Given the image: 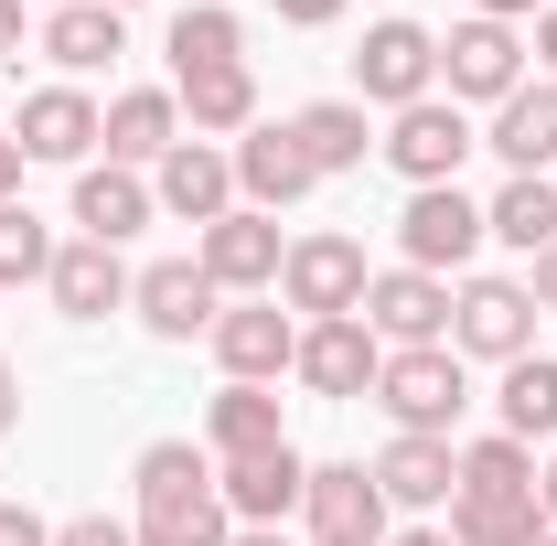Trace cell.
<instances>
[{"instance_id": "cell-1", "label": "cell", "mask_w": 557, "mask_h": 546, "mask_svg": "<svg viewBox=\"0 0 557 546\" xmlns=\"http://www.w3.org/2000/svg\"><path fill=\"white\" fill-rule=\"evenodd\" d=\"M225 493H214V461L194 439H150L139 450V546H225Z\"/></svg>"}, {"instance_id": "cell-41", "label": "cell", "mask_w": 557, "mask_h": 546, "mask_svg": "<svg viewBox=\"0 0 557 546\" xmlns=\"http://www.w3.org/2000/svg\"><path fill=\"white\" fill-rule=\"evenodd\" d=\"M536 54H547V86H557V11H536Z\"/></svg>"}, {"instance_id": "cell-20", "label": "cell", "mask_w": 557, "mask_h": 546, "mask_svg": "<svg viewBox=\"0 0 557 546\" xmlns=\"http://www.w3.org/2000/svg\"><path fill=\"white\" fill-rule=\"evenodd\" d=\"M44 289H54V311H65V322H108V311L129 300V269H119V247L75 236V247H54V269H44Z\"/></svg>"}, {"instance_id": "cell-24", "label": "cell", "mask_w": 557, "mask_h": 546, "mask_svg": "<svg viewBox=\"0 0 557 546\" xmlns=\"http://www.w3.org/2000/svg\"><path fill=\"white\" fill-rule=\"evenodd\" d=\"M289 139L311 150V172H322V183H333V172H364V150H375V129H364V108H354V97L300 108V119H289Z\"/></svg>"}, {"instance_id": "cell-22", "label": "cell", "mask_w": 557, "mask_h": 546, "mask_svg": "<svg viewBox=\"0 0 557 546\" xmlns=\"http://www.w3.org/2000/svg\"><path fill=\"white\" fill-rule=\"evenodd\" d=\"M450 546H547L536 493H450Z\"/></svg>"}, {"instance_id": "cell-48", "label": "cell", "mask_w": 557, "mask_h": 546, "mask_svg": "<svg viewBox=\"0 0 557 546\" xmlns=\"http://www.w3.org/2000/svg\"><path fill=\"white\" fill-rule=\"evenodd\" d=\"M108 11H119V0H108Z\"/></svg>"}, {"instance_id": "cell-45", "label": "cell", "mask_w": 557, "mask_h": 546, "mask_svg": "<svg viewBox=\"0 0 557 546\" xmlns=\"http://www.w3.org/2000/svg\"><path fill=\"white\" fill-rule=\"evenodd\" d=\"M397 546H450V536H440V525H418V536H397Z\"/></svg>"}, {"instance_id": "cell-36", "label": "cell", "mask_w": 557, "mask_h": 546, "mask_svg": "<svg viewBox=\"0 0 557 546\" xmlns=\"http://www.w3.org/2000/svg\"><path fill=\"white\" fill-rule=\"evenodd\" d=\"M525 300H536V311H557V247H536V258H525Z\"/></svg>"}, {"instance_id": "cell-34", "label": "cell", "mask_w": 557, "mask_h": 546, "mask_svg": "<svg viewBox=\"0 0 557 546\" xmlns=\"http://www.w3.org/2000/svg\"><path fill=\"white\" fill-rule=\"evenodd\" d=\"M54 546H139V536L108 525V514H75V525H54Z\"/></svg>"}, {"instance_id": "cell-23", "label": "cell", "mask_w": 557, "mask_h": 546, "mask_svg": "<svg viewBox=\"0 0 557 546\" xmlns=\"http://www.w3.org/2000/svg\"><path fill=\"white\" fill-rule=\"evenodd\" d=\"M75 225H86L97 247L139 236V225H150V183H139V172H119V161H108V172H75Z\"/></svg>"}, {"instance_id": "cell-26", "label": "cell", "mask_w": 557, "mask_h": 546, "mask_svg": "<svg viewBox=\"0 0 557 546\" xmlns=\"http://www.w3.org/2000/svg\"><path fill=\"white\" fill-rule=\"evenodd\" d=\"M205 439H214V461H247V450H278L289 429H278V397L269 386H225L205 408Z\"/></svg>"}, {"instance_id": "cell-35", "label": "cell", "mask_w": 557, "mask_h": 546, "mask_svg": "<svg viewBox=\"0 0 557 546\" xmlns=\"http://www.w3.org/2000/svg\"><path fill=\"white\" fill-rule=\"evenodd\" d=\"M0 546H54V525H44V514H22V504H0Z\"/></svg>"}, {"instance_id": "cell-39", "label": "cell", "mask_w": 557, "mask_h": 546, "mask_svg": "<svg viewBox=\"0 0 557 546\" xmlns=\"http://www.w3.org/2000/svg\"><path fill=\"white\" fill-rule=\"evenodd\" d=\"M22 54V0H0V65Z\"/></svg>"}, {"instance_id": "cell-38", "label": "cell", "mask_w": 557, "mask_h": 546, "mask_svg": "<svg viewBox=\"0 0 557 546\" xmlns=\"http://www.w3.org/2000/svg\"><path fill=\"white\" fill-rule=\"evenodd\" d=\"M22 194V139H0V204Z\"/></svg>"}, {"instance_id": "cell-32", "label": "cell", "mask_w": 557, "mask_h": 546, "mask_svg": "<svg viewBox=\"0 0 557 546\" xmlns=\"http://www.w3.org/2000/svg\"><path fill=\"white\" fill-rule=\"evenodd\" d=\"M450 493H536V450L493 429V439H472V450H461V482H450Z\"/></svg>"}, {"instance_id": "cell-47", "label": "cell", "mask_w": 557, "mask_h": 546, "mask_svg": "<svg viewBox=\"0 0 557 546\" xmlns=\"http://www.w3.org/2000/svg\"><path fill=\"white\" fill-rule=\"evenodd\" d=\"M54 11H65V0H54Z\"/></svg>"}, {"instance_id": "cell-12", "label": "cell", "mask_w": 557, "mask_h": 546, "mask_svg": "<svg viewBox=\"0 0 557 546\" xmlns=\"http://www.w3.org/2000/svg\"><path fill=\"white\" fill-rule=\"evenodd\" d=\"M429 75H440V44H429L418 22H375V33H364V54H354V86H364L375 108H418V97H429Z\"/></svg>"}, {"instance_id": "cell-5", "label": "cell", "mask_w": 557, "mask_h": 546, "mask_svg": "<svg viewBox=\"0 0 557 546\" xmlns=\"http://www.w3.org/2000/svg\"><path fill=\"white\" fill-rule=\"evenodd\" d=\"M364 247L354 236H300L289 258H278V289H289V311H311V322H344V311H364Z\"/></svg>"}, {"instance_id": "cell-27", "label": "cell", "mask_w": 557, "mask_h": 546, "mask_svg": "<svg viewBox=\"0 0 557 546\" xmlns=\"http://www.w3.org/2000/svg\"><path fill=\"white\" fill-rule=\"evenodd\" d=\"M483 236L525 247V258H536V247H557V183H547V172H515V183L483 204Z\"/></svg>"}, {"instance_id": "cell-29", "label": "cell", "mask_w": 557, "mask_h": 546, "mask_svg": "<svg viewBox=\"0 0 557 546\" xmlns=\"http://www.w3.org/2000/svg\"><path fill=\"white\" fill-rule=\"evenodd\" d=\"M236 44H247V33H236V11H225V0H194V11H172V75H214V65H247Z\"/></svg>"}, {"instance_id": "cell-28", "label": "cell", "mask_w": 557, "mask_h": 546, "mask_svg": "<svg viewBox=\"0 0 557 546\" xmlns=\"http://www.w3.org/2000/svg\"><path fill=\"white\" fill-rule=\"evenodd\" d=\"M44 54L65 75H97L108 54H129V44H119V11H108V0H65V11L44 22Z\"/></svg>"}, {"instance_id": "cell-21", "label": "cell", "mask_w": 557, "mask_h": 546, "mask_svg": "<svg viewBox=\"0 0 557 546\" xmlns=\"http://www.w3.org/2000/svg\"><path fill=\"white\" fill-rule=\"evenodd\" d=\"M450 482H461V450H450V439H408V429H397V439L375 450V493H386V504H450Z\"/></svg>"}, {"instance_id": "cell-15", "label": "cell", "mask_w": 557, "mask_h": 546, "mask_svg": "<svg viewBox=\"0 0 557 546\" xmlns=\"http://www.w3.org/2000/svg\"><path fill=\"white\" fill-rule=\"evenodd\" d=\"M97 139H108V161H119V172H129V161H172V150H183V97L129 86V97H108V108H97Z\"/></svg>"}, {"instance_id": "cell-13", "label": "cell", "mask_w": 557, "mask_h": 546, "mask_svg": "<svg viewBox=\"0 0 557 546\" xmlns=\"http://www.w3.org/2000/svg\"><path fill=\"white\" fill-rule=\"evenodd\" d=\"M129 300H139V322L161 343H194V333H214V300H225V289L205 278V258H161V269L129 278Z\"/></svg>"}, {"instance_id": "cell-10", "label": "cell", "mask_w": 557, "mask_h": 546, "mask_svg": "<svg viewBox=\"0 0 557 546\" xmlns=\"http://www.w3.org/2000/svg\"><path fill=\"white\" fill-rule=\"evenodd\" d=\"M214 364H225V386H269V375H289V353H300V322L289 311H269V300H247V311H214Z\"/></svg>"}, {"instance_id": "cell-19", "label": "cell", "mask_w": 557, "mask_h": 546, "mask_svg": "<svg viewBox=\"0 0 557 546\" xmlns=\"http://www.w3.org/2000/svg\"><path fill=\"white\" fill-rule=\"evenodd\" d=\"M11 139H22V161H86L97 150V97L86 86H33Z\"/></svg>"}, {"instance_id": "cell-44", "label": "cell", "mask_w": 557, "mask_h": 546, "mask_svg": "<svg viewBox=\"0 0 557 546\" xmlns=\"http://www.w3.org/2000/svg\"><path fill=\"white\" fill-rule=\"evenodd\" d=\"M536 504H547V525H557V461H547V472H536Z\"/></svg>"}, {"instance_id": "cell-2", "label": "cell", "mask_w": 557, "mask_h": 546, "mask_svg": "<svg viewBox=\"0 0 557 546\" xmlns=\"http://www.w3.org/2000/svg\"><path fill=\"white\" fill-rule=\"evenodd\" d=\"M375 408L397 418L408 439H450V418L472 408V386H461V353H450V343H408V353H386V375H375Z\"/></svg>"}, {"instance_id": "cell-3", "label": "cell", "mask_w": 557, "mask_h": 546, "mask_svg": "<svg viewBox=\"0 0 557 546\" xmlns=\"http://www.w3.org/2000/svg\"><path fill=\"white\" fill-rule=\"evenodd\" d=\"M450 353H483V364L536 353V300H525V278H461V300H450Z\"/></svg>"}, {"instance_id": "cell-42", "label": "cell", "mask_w": 557, "mask_h": 546, "mask_svg": "<svg viewBox=\"0 0 557 546\" xmlns=\"http://www.w3.org/2000/svg\"><path fill=\"white\" fill-rule=\"evenodd\" d=\"M225 546H289V536H278V525H236Z\"/></svg>"}, {"instance_id": "cell-16", "label": "cell", "mask_w": 557, "mask_h": 546, "mask_svg": "<svg viewBox=\"0 0 557 546\" xmlns=\"http://www.w3.org/2000/svg\"><path fill=\"white\" fill-rule=\"evenodd\" d=\"M300 482H311V461L278 439V450H247V461H225V472H214V493H225V514H247V525H278V514H300Z\"/></svg>"}, {"instance_id": "cell-9", "label": "cell", "mask_w": 557, "mask_h": 546, "mask_svg": "<svg viewBox=\"0 0 557 546\" xmlns=\"http://www.w3.org/2000/svg\"><path fill=\"white\" fill-rule=\"evenodd\" d=\"M364 333L375 343H450V278H429V269H386V278H364Z\"/></svg>"}, {"instance_id": "cell-6", "label": "cell", "mask_w": 557, "mask_h": 546, "mask_svg": "<svg viewBox=\"0 0 557 546\" xmlns=\"http://www.w3.org/2000/svg\"><path fill=\"white\" fill-rule=\"evenodd\" d=\"M375 150H386L408 183H461V161H472L483 139H472V119H461L450 97H418V108H397V129L375 139Z\"/></svg>"}, {"instance_id": "cell-33", "label": "cell", "mask_w": 557, "mask_h": 546, "mask_svg": "<svg viewBox=\"0 0 557 546\" xmlns=\"http://www.w3.org/2000/svg\"><path fill=\"white\" fill-rule=\"evenodd\" d=\"M44 269H54V236H44V214L0 204V289H22V278H44Z\"/></svg>"}, {"instance_id": "cell-30", "label": "cell", "mask_w": 557, "mask_h": 546, "mask_svg": "<svg viewBox=\"0 0 557 546\" xmlns=\"http://www.w3.org/2000/svg\"><path fill=\"white\" fill-rule=\"evenodd\" d=\"M493 408H504V439H525V450H536V439L557 429V364H547V353H515Z\"/></svg>"}, {"instance_id": "cell-14", "label": "cell", "mask_w": 557, "mask_h": 546, "mask_svg": "<svg viewBox=\"0 0 557 546\" xmlns=\"http://www.w3.org/2000/svg\"><path fill=\"white\" fill-rule=\"evenodd\" d=\"M194 258H205L214 289H278V258H289V247H278V225L258 204H236V214H214V225H205Z\"/></svg>"}, {"instance_id": "cell-37", "label": "cell", "mask_w": 557, "mask_h": 546, "mask_svg": "<svg viewBox=\"0 0 557 546\" xmlns=\"http://www.w3.org/2000/svg\"><path fill=\"white\" fill-rule=\"evenodd\" d=\"M333 11H344V0H278V22H300V33H322Z\"/></svg>"}, {"instance_id": "cell-31", "label": "cell", "mask_w": 557, "mask_h": 546, "mask_svg": "<svg viewBox=\"0 0 557 546\" xmlns=\"http://www.w3.org/2000/svg\"><path fill=\"white\" fill-rule=\"evenodd\" d=\"M183 119H194V129H258V75L247 65L183 75Z\"/></svg>"}, {"instance_id": "cell-7", "label": "cell", "mask_w": 557, "mask_h": 546, "mask_svg": "<svg viewBox=\"0 0 557 546\" xmlns=\"http://www.w3.org/2000/svg\"><path fill=\"white\" fill-rule=\"evenodd\" d=\"M397 247H408V269H461L472 247H483V204L461 194V183H418L408 214H397Z\"/></svg>"}, {"instance_id": "cell-11", "label": "cell", "mask_w": 557, "mask_h": 546, "mask_svg": "<svg viewBox=\"0 0 557 546\" xmlns=\"http://www.w3.org/2000/svg\"><path fill=\"white\" fill-rule=\"evenodd\" d=\"M440 75H450V108H461V97H493V108H504V97L525 86V44H515V22H461V33L440 44Z\"/></svg>"}, {"instance_id": "cell-25", "label": "cell", "mask_w": 557, "mask_h": 546, "mask_svg": "<svg viewBox=\"0 0 557 546\" xmlns=\"http://www.w3.org/2000/svg\"><path fill=\"white\" fill-rule=\"evenodd\" d=\"M493 150H504L515 172H547L557 161V86H515V97L493 108Z\"/></svg>"}, {"instance_id": "cell-18", "label": "cell", "mask_w": 557, "mask_h": 546, "mask_svg": "<svg viewBox=\"0 0 557 546\" xmlns=\"http://www.w3.org/2000/svg\"><path fill=\"white\" fill-rule=\"evenodd\" d=\"M150 204H172L183 225H214V214H236V150H214V139H183L172 161H161V194Z\"/></svg>"}, {"instance_id": "cell-43", "label": "cell", "mask_w": 557, "mask_h": 546, "mask_svg": "<svg viewBox=\"0 0 557 546\" xmlns=\"http://www.w3.org/2000/svg\"><path fill=\"white\" fill-rule=\"evenodd\" d=\"M525 11H536V0H483V22H525Z\"/></svg>"}, {"instance_id": "cell-17", "label": "cell", "mask_w": 557, "mask_h": 546, "mask_svg": "<svg viewBox=\"0 0 557 546\" xmlns=\"http://www.w3.org/2000/svg\"><path fill=\"white\" fill-rule=\"evenodd\" d=\"M311 183H322V172H311V150L289 139V119H278V129H247V139H236V194H247L258 214L300 204Z\"/></svg>"}, {"instance_id": "cell-46", "label": "cell", "mask_w": 557, "mask_h": 546, "mask_svg": "<svg viewBox=\"0 0 557 546\" xmlns=\"http://www.w3.org/2000/svg\"><path fill=\"white\" fill-rule=\"evenodd\" d=\"M547 546H557V525H547Z\"/></svg>"}, {"instance_id": "cell-8", "label": "cell", "mask_w": 557, "mask_h": 546, "mask_svg": "<svg viewBox=\"0 0 557 546\" xmlns=\"http://www.w3.org/2000/svg\"><path fill=\"white\" fill-rule=\"evenodd\" d=\"M289 375H300L311 397H364V386L386 375V343L364 333V311H344V322H300V353H289Z\"/></svg>"}, {"instance_id": "cell-4", "label": "cell", "mask_w": 557, "mask_h": 546, "mask_svg": "<svg viewBox=\"0 0 557 546\" xmlns=\"http://www.w3.org/2000/svg\"><path fill=\"white\" fill-rule=\"evenodd\" d=\"M300 525L311 546H386V493L364 461H322V472L300 482Z\"/></svg>"}, {"instance_id": "cell-40", "label": "cell", "mask_w": 557, "mask_h": 546, "mask_svg": "<svg viewBox=\"0 0 557 546\" xmlns=\"http://www.w3.org/2000/svg\"><path fill=\"white\" fill-rule=\"evenodd\" d=\"M11 418H22V375L0 364V439H11Z\"/></svg>"}]
</instances>
